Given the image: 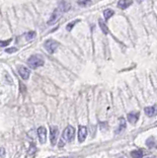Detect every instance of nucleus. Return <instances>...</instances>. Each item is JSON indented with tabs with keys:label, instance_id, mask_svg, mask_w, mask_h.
<instances>
[{
	"label": "nucleus",
	"instance_id": "17",
	"mask_svg": "<svg viewBox=\"0 0 157 158\" xmlns=\"http://www.w3.org/2000/svg\"><path fill=\"white\" fill-rule=\"evenodd\" d=\"M35 37H36V32H34V31L29 32V33L26 34V40H27V41H31V40H33Z\"/></svg>",
	"mask_w": 157,
	"mask_h": 158
},
{
	"label": "nucleus",
	"instance_id": "2",
	"mask_svg": "<svg viewBox=\"0 0 157 158\" xmlns=\"http://www.w3.org/2000/svg\"><path fill=\"white\" fill-rule=\"evenodd\" d=\"M63 11H64V5L61 4L60 7L56 8L55 11H53V13L52 14L50 20L48 21V25H52V24L56 23V21H58V20H60V18L61 17Z\"/></svg>",
	"mask_w": 157,
	"mask_h": 158
},
{
	"label": "nucleus",
	"instance_id": "11",
	"mask_svg": "<svg viewBox=\"0 0 157 158\" xmlns=\"http://www.w3.org/2000/svg\"><path fill=\"white\" fill-rule=\"evenodd\" d=\"M131 4H132L131 0H120V1L118 2V6H119L121 9L125 10L127 7H130Z\"/></svg>",
	"mask_w": 157,
	"mask_h": 158
},
{
	"label": "nucleus",
	"instance_id": "13",
	"mask_svg": "<svg viewBox=\"0 0 157 158\" xmlns=\"http://www.w3.org/2000/svg\"><path fill=\"white\" fill-rule=\"evenodd\" d=\"M120 123H121V125H120L119 128H118V130H117L116 133L122 132V131H124L125 128H126V120H125L124 118H120Z\"/></svg>",
	"mask_w": 157,
	"mask_h": 158
},
{
	"label": "nucleus",
	"instance_id": "5",
	"mask_svg": "<svg viewBox=\"0 0 157 158\" xmlns=\"http://www.w3.org/2000/svg\"><path fill=\"white\" fill-rule=\"evenodd\" d=\"M87 136V127L84 126H79L78 127V141L83 142Z\"/></svg>",
	"mask_w": 157,
	"mask_h": 158
},
{
	"label": "nucleus",
	"instance_id": "21",
	"mask_svg": "<svg viewBox=\"0 0 157 158\" xmlns=\"http://www.w3.org/2000/svg\"><path fill=\"white\" fill-rule=\"evenodd\" d=\"M155 125H156V126H157V122H156V123H155Z\"/></svg>",
	"mask_w": 157,
	"mask_h": 158
},
{
	"label": "nucleus",
	"instance_id": "7",
	"mask_svg": "<svg viewBox=\"0 0 157 158\" xmlns=\"http://www.w3.org/2000/svg\"><path fill=\"white\" fill-rule=\"evenodd\" d=\"M57 135H58V128H57V127H51V136H50V139H51V142H52V145H56V144Z\"/></svg>",
	"mask_w": 157,
	"mask_h": 158
},
{
	"label": "nucleus",
	"instance_id": "14",
	"mask_svg": "<svg viewBox=\"0 0 157 158\" xmlns=\"http://www.w3.org/2000/svg\"><path fill=\"white\" fill-rule=\"evenodd\" d=\"M99 25H100V28H101V30H102V32L104 33L105 35H107L108 33H109V30H108V28H107V26H106V24L103 22V20L102 19H100L99 20Z\"/></svg>",
	"mask_w": 157,
	"mask_h": 158
},
{
	"label": "nucleus",
	"instance_id": "20",
	"mask_svg": "<svg viewBox=\"0 0 157 158\" xmlns=\"http://www.w3.org/2000/svg\"><path fill=\"white\" fill-rule=\"evenodd\" d=\"M18 49L16 48H6L5 52H8V53H13V52H16Z\"/></svg>",
	"mask_w": 157,
	"mask_h": 158
},
{
	"label": "nucleus",
	"instance_id": "9",
	"mask_svg": "<svg viewBox=\"0 0 157 158\" xmlns=\"http://www.w3.org/2000/svg\"><path fill=\"white\" fill-rule=\"evenodd\" d=\"M139 118V113H129L127 114V122L130 123H135Z\"/></svg>",
	"mask_w": 157,
	"mask_h": 158
},
{
	"label": "nucleus",
	"instance_id": "18",
	"mask_svg": "<svg viewBox=\"0 0 157 158\" xmlns=\"http://www.w3.org/2000/svg\"><path fill=\"white\" fill-rule=\"evenodd\" d=\"M78 22H80V20H75V21H73V22L69 23V24H68L67 26H66V30H67L68 32H69V31H71V30H72V28L74 27V25H75L76 23H78Z\"/></svg>",
	"mask_w": 157,
	"mask_h": 158
},
{
	"label": "nucleus",
	"instance_id": "4",
	"mask_svg": "<svg viewBox=\"0 0 157 158\" xmlns=\"http://www.w3.org/2000/svg\"><path fill=\"white\" fill-rule=\"evenodd\" d=\"M58 46H60V44L56 41H53V40H48V41L45 43V48L48 53L55 52L56 51V48H58Z\"/></svg>",
	"mask_w": 157,
	"mask_h": 158
},
{
	"label": "nucleus",
	"instance_id": "19",
	"mask_svg": "<svg viewBox=\"0 0 157 158\" xmlns=\"http://www.w3.org/2000/svg\"><path fill=\"white\" fill-rule=\"evenodd\" d=\"M11 41H12L11 39L7 40V41H0V47H7L11 43Z\"/></svg>",
	"mask_w": 157,
	"mask_h": 158
},
{
	"label": "nucleus",
	"instance_id": "1",
	"mask_svg": "<svg viewBox=\"0 0 157 158\" xmlns=\"http://www.w3.org/2000/svg\"><path fill=\"white\" fill-rule=\"evenodd\" d=\"M27 62L32 69H36L40 66H43V63H45V60H43V58L41 56H32L27 60Z\"/></svg>",
	"mask_w": 157,
	"mask_h": 158
},
{
	"label": "nucleus",
	"instance_id": "12",
	"mask_svg": "<svg viewBox=\"0 0 157 158\" xmlns=\"http://www.w3.org/2000/svg\"><path fill=\"white\" fill-rule=\"evenodd\" d=\"M145 150L143 149H139V150H134V151H131L130 153V155L132 157H143L145 155Z\"/></svg>",
	"mask_w": 157,
	"mask_h": 158
},
{
	"label": "nucleus",
	"instance_id": "3",
	"mask_svg": "<svg viewBox=\"0 0 157 158\" xmlns=\"http://www.w3.org/2000/svg\"><path fill=\"white\" fill-rule=\"evenodd\" d=\"M74 135H75V128L71 126H68L62 132V139L66 141H72L74 139Z\"/></svg>",
	"mask_w": 157,
	"mask_h": 158
},
{
	"label": "nucleus",
	"instance_id": "15",
	"mask_svg": "<svg viewBox=\"0 0 157 158\" xmlns=\"http://www.w3.org/2000/svg\"><path fill=\"white\" fill-rule=\"evenodd\" d=\"M114 11L113 10H111V9H106L105 11H104V17H105V19L106 20H109L113 15H114Z\"/></svg>",
	"mask_w": 157,
	"mask_h": 158
},
{
	"label": "nucleus",
	"instance_id": "16",
	"mask_svg": "<svg viewBox=\"0 0 157 158\" xmlns=\"http://www.w3.org/2000/svg\"><path fill=\"white\" fill-rule=\"evenodd\" d=\"M154 143H155V139H154V137H153V136L149 137L148 139L146 140V145L148 146L149 148L153 147V146H154Z\"/></svg>",
	"mask_w": 157,
	"mask_h": 158
},
{
	"label": "nucleus",
	"instance_id": "8",
	"mask_svg": "<svg viewBox=\"0 0 157 158\" xmlns=\"http://www.w3.org/2000/svg\"><path fill=\"white\" fill-rule=\"evenodd\" d=\"M18 72L20 74V76L24 79V80H27V79L30 77V70L25 67V66H19L18 67Z\"/></svg>",
	"mask_w": 157,
	"mask_h": 158
},
{
	"label": "nucleus",
	"instance_id": "10",
	"mask_svg": "<svg viewBox=\"0 0 157 158\" xmlns=\"http://www.w3.org/2000/svg\"><path fill=\"white\" fill-rule=\"evenodd\" d=\"M144 113L147 117H154L156 114H157V110L154 106H151V107H146L144 109Z\"/></svg>",
	"mask_w": 157,
	"mask_h": 158
},
{
	"label": "nucleus",
	"instance_id": "6",
	"mask_svg": "<svg viewBox=\"0 0 157 158\" xmlns=\"http://www.w3.org/2000/svg\"><path fill=\"white\" fill-rule=\"evenodd\" d=\"M38 135H39V139L42 144L46 143L47 141V130L45 127H40L38 128Z\"/></svg>",
	"mask_w": 157,
	"mask_h": 158
},
{
	"label": "nucleus",
	"instance_id": "22",
	"mask_svg": "<svg viewBox=\"0 0 157 158\" xmlns=\"http://www.w3.org/2000/svg\"><path fill=\"white\" fill-rule=\"evenodd\" d=\"M139 1H141V0H139Z\"/></svg>",
	"mask_w": 157,
	"mask_h": 158
}]
</instances>
